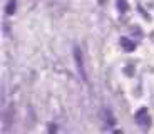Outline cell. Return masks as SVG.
<instances>
[{
  "label": "cell",
  "mask_w": 154,
  "mask_h": 134,
  "mask_svg": "<svg viewBox=\"0 0 154 134\" xmlns=\"http://www.w3.org/2000/svg\"><path fill=\"white\" fill-rule=\"evenodd\" d=\"M74 59H75V64H77V70L81 74L82 80H87V76H85V69H84V62H82V52L79 47H74Z\"/></svg>",
  "instance_id": "6da1fadb"
},
{
  "label": "cell",
  "mask_w": 154,
  "mask_h": 134,
  "mask_svg": "<svg viewBox=\"0 0 154 134\" xmlns=\"http://www.w3.org/2000/svg\"><path fill=\"white\" fill-rule=\"evenodd\" d=\"M137 123L141 124H147V116H146V109H141V112H137Z\"/></svg>",
  "instance_id": "7a4b0ae2"
},
{
  "label": "cell",
  "mask_w": 154,
  "mask_h": 134,
  "mask_svg": "<svg viewBox=\"0 0 154 134\" xmlns=\"http://www.w3.org/2000/svg\"><path fill=\"white\" fill-rule=\"evenodd\" d=\"M121 45H122L126 50H134V47H136L129 39H122V40H121Z\"/></svg>",
  "instance_id": "3957f363"
},
{
  "label": "cell",
  "mask_w": 154,
  "mask_h": 134,
  "mask_svg": "<svg viewBox=\"0 0 154 134\" xmlns=\"http://www.w3.org/2000/svg\"><path fill=\"white\" fill-rule=\"evenodd\" d=\"M15 5H17V2H15V0H10V2H8V5L5 7V12H7L8 15H12V14L15 12Z\"/></svg>",
  "instance_id": "277c9868"
},
{
  "label": "cell",
  "mask_w": 154,
  "mask_h": 134,
  "mask_svg": "<svg viewBox=\"0 0 154 134\" xmlns=\"http://www.w3.org/2000/svg\"><path fill=\"white\" fill-rule=\"evenodd\" d=\"M117 8H119V12H126V8H127L126 0H117Z\"/></svg>",
  "instance_id": "5b68a950"
},
{
  "label": "cell",
  "mask_w": 154,
  "mask_h": 134,
  "mask_svg": "<svg viewBox=\"0 0 154 134\" xmlns=\"http://www.w3.org/2000/svg\"><path fill=\"white\" fill-rule=\"evenodd\" d=\"M97 2H99V4L102 5V4H104V2H106V0H97Z\"/></svg>",
  "instance_id": "8992f818"
}]
</instances>
